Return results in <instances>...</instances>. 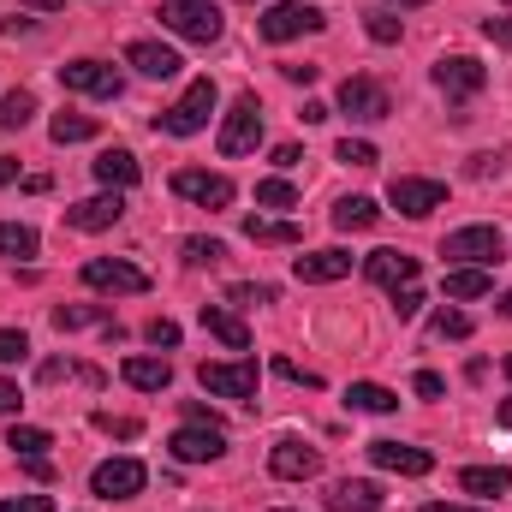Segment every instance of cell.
<instances>
[{"mask_svg": "<svg viewBox=\"0 0 512 512\" xmlns=\"http://www.w3.org/2000/svg\"><path fill=\"white\" fill-rule=\"evenodd\" d=\"M161 30H173V36H185V42H221V30H227V18H221V6L215 0H161Z\"/></svg>", "mask_w": 512, "mask_h": 512, "instance_id": "1", "label": "cell"}, {"mask_svg": "<svg viewBox=\"0 0 512 512\" xmlns=\"http://www.w3.org/2000/svg\"><path fill=\"white\" fill-rule=\"evenodd\" d=\"M215 102H221L215 78H191V90H185L173 108H161V114H155V131H167V137H197V131L209 126Z\"/></svg>", "mask_w": 512, "mask_h": 512, "instance_id": "2", "label": "cell"}, {"mask_svg": "<svg viewBox=\"0 0 512 512\" xmlns=\"http://www.w3.org/2000/svg\"><path fill=\"white\" fill-rule=\"evenodd\" d=\"M441 256L459 268H495L507 256V239H501V227H459V233H447Z\"/></svg>", "mask_w": 512, "mask_h": 512, "instance_id": "3", "label": "cell"}, {"mask_svg": "<svg viewBox=\"0 0 512 512\" xmlns=\"http://www.w3.org/2000/svg\"><path fill=\"white\" fill-rule=\"evenodd\" d=\"M215 143H221V155H251L256 143H262V102H256V90H245V96L227 108Z\"/></svg>", "mask_w": 512, "mask_h": 512, "instance_id": "4", "label": "cell"}, {"mask_svg": "<svg viewBox=\"0 0 512 512\" xmlns=\"http://www.w3.org/2000/svg\"><path fill=\"white\" fill-rule=\"evenodd\" d=\"M256 30H262L268 42H292V36H316V30H328V18H322V6H298V0H286V6H268V12L256 18Z\"/></svg>", "mask_w": 512, "mask_h": 512, "instance_id": "5", "label": "cell"}, {"mask_svg": "<svg viewBox=\"0 0 512 512\" xmlns=\"http://www.w3.org/2000/svg\"><path fill=\"white\" fill-rule=\"evenodd\" d=\"M489 84V66L483 60H471V54H441L435 60V90L447 96V102H465V96H477Z\"/></svg>", "mask_w": 512, "mask_h": 512, "instance_id": "6", "label": "cell"}, {"mask_svg": "<svg viewBox=\"0 0 512 512\" xmlns=\"http://www.w3.org/2000/svg\"><path fill=\"white\" fill-rule=\"evenodd\" d=\"M173 191L185 197V203H197V209H227L239 191H233V179L227 173H209V167H179L173 173Z\"/></svg>", "mask_w": 512, "mask_h": 512, "instance_id": "7", "label": "cell"}, {"mask_svg": "<svg viewBox=\"0 0 512 512\" xmlns=\"http://www.w3.org/2000/svg\"><path fill=\"white\" fill-rule=\"evenodd\" d=\"M84 286L137 298V292H149V274H143L137 262H126V256H90V262H84Z\"/></svg>", "mask_w": 512, "mask_h": 512, "instance_id": "8", "label": "cell"}, {"mask_svg": "<svg viewBox=\"0 0 512 512\" xmlns=\"http://www.w3.org/2000/svg\"><path fill=\"white\" fill-rule=\"evenodd\" d=\"M167 453H173L179 465H215V459L227 453V429H215V423H185V429L167 441Z\"/></svg>", "mask_w": 512, "mask_h": 512, "instance_id": "9", "label": "cell"}, {"mask_svg": "<svg viewBox=\"0 0 512 512\" xmlns=\"http://www.w3.org/2000/svg\"><path fill=\"white\" fill-rule=\"evenodd\" d=\"M197 382L215 399H256V364L233 358V364H197Z\"/></svg>", "mask_w": 512, "mask_h": 512, "instance_id": "10", "label": "cell"}, {"mask_svg": "<svg viewBox=\"0 0 512 512\" xmlns=\"http://www.w3.org/2000/svg\"><path fill=\"white\" fill-rule=\"evenodd\" d=\"M340 114L358 120V126H376V120L393 114V102H387V90L376 78H346V84H340Z\"/></svg>", "mask_w": 512, "mask_h": 512, "instance_id": "11", "label": "cell"}, {"mask_svg": "<svg viewBox=\"0 0 512 512\" xmlns=\"http://www.w3.org/2000/svg\"><path fill=\"white\" fill-rule=\"evenodd\" d=\"M143 483H149V471H143L137 459H102V465L90 471V489H96L102 501H131V495H143Z\"/></svg>", "mask_w": 512, "mask_h": 512, "instance_id": "12", "label": "cell"}, {"mask_svg": "<svg viewBox=\"0 0 512 512\" xmlns=\"http://www.w3.org/2000/svg\"><path fill=\"white\" fill-rule=\"evenodd\" d=\"M60 84L66 90H78V96H102V102H114L126 84H120V72L114 66H102V60H66L60 66Z\"/></svg>", "mask_w": 512, "mask_h": 512, "instance_id": "13", "label": "cell"}, {"mask_svg": "<svg viewBox=\"0 0 512 512\" xmlns=\"http://www.w3.org/2000/svg\"><path fill=\"white\" fill-rule=\"evenodd\" d=\"M387 203H393L399 215L423 221V215H435V209L447 203V185H441V179H393V185H387Z\"/></svg>", "mask_w": 512, "mask_h": 512, "instance_id": "14", "label": "cell"}, {"mask_svg": "<svg viewBox=\"0 0 512 512\" xmlns=\"http://www.w3.org/2000/svg\"><path fill=\"white\" fill-rule=\"evenodd\" d=\"M120 215H126V197H120V191H102V197L72 203V209H66V227H78V233H108Z\"/></svg>", "mask_w": 512, "mask_h": 512, "instance_id": "15", "label": "cell"}, {"mask_svg": "<svg viewBox=\"0 0 512 512\" xmlns=\"http://www.w3.org/2000/svg\"><path fill=\"white\" fill-rule=\"evenodd\" d=\"M268 471H274L280 483H310V477L322 471V453H316V447H304V441H274Z\"/></svg>", "mask_w": 512, "mask_h": 512, "instance_id": "16", "label": "cell"}, {"mask_svg": "<svg viewBox=\"0 0 512 512\" xmlns=\"http://www.w3.org/2000/svg\"><path fill=\"white\" fill-rule=\"evenodd\" d=\"M370 459L382 471H399V477H429L435 471V453L429 447H405V441H370Z\"/></svg>", "mask_w": 512, "mask_h": 512, "instance_id": "17", "label": "cell"}, {"mask_svg": "<svg viewBox=\"0 0 512 512\" xmlns=\"http://www.w3.org/2000/svg\"><path fill=\"white\" fill-rule=\"evenodd\" d=\"M328 512H382V483H364V477H346V483H334L328 495Z\"/></svg>", "mask_w": 512, "mask_h": 512, "instance_id": "18", "label": "cell"}, {"mask_svg": "<svg viewBox=\"0 0 512 512\" xmlns=\"http://www.w3.org/2000/svg\"><path fill=\"white\" fill-rule=\"evenodd\" d=\"M364 274H370L376 286H387V292H399V286H411V280H417V256H405V251H370V256H364Z\"/></svg>", "mask_w": 512, "mask_h": 512, "instance_id": "19", "label": "cell"}, {"mask_svg": "<svg viewBox=\"0 0 512 512\" xmlns=\"http://www.w3.org/2000/svg\"><path fill=\"white\" fill-rule=\"evenodd\" d=\"M292 274L304 280V286H328V280H346L352 274V251H310L292 262Z\"/></svg>", "mask_w": 512, "mask_h": 512, "instance_id": "20", "label": "cell"}, {"mask_svg": "<svg viewBox=\"0 0 512 512\" xmlns=\"http://www.w3.org/2000/svg\"><path fill=\"white\" fill-rule=\"evenodd\" d=\"M126 66H137L143 78H179V54L167 42H126Z\"/></svg>", "mask_w": 512, "mask_h": 512, "instance_id": "21", "label": "cell"}, {"mask_svg": "<svg viewBox=\"0 0 512 512\" xmlns=\"http://www.w3.org/2000/svg\"><path fill=\"white\" fill-rule=\"evenodd\" d=\"M120 376H126V387H137V393H161V387H173V364H167V358L137 352V358L120 364Z\"/></svg>", "mask_w": 512, "mask_h": 512, "instance_id": "22", "label": "cell"}, {"mask_svg": "<svg viewBox=\"0 0 512 512\" xmlns=\"http://www.w3.org/2000/svg\"><path fill=\"white\" fill-rule=\"evenodd\" d=\"M203 328H209L227 352H251V328H245L227 304H203Z\"/></svg>", "mask_w": 512, "mask_h": 512, "instance_id": "23", "label": "cell"}, {"mask_svg": "<svg viewBox=\"0 0 512 512\" xmlns=\"http://www.w3.org/2000/svg\"><path fill=\"white\" fill-rule=\"evenodd\" d=\"M96 179H102L108 191H131V185L143 179V167H137L131 149H102V155H96Z\"/></svg>", "mask_w": 512, "mask_h": 512, "instance_id": "24", "label": "cell"}, {"mask_svg": "<svg viewBox=\"0 0 512 512\" xmlns=\"http://www.w3.org/2000/svg\"><path fill=\"white\" fill-rule=\"evenodd\" d=\"M459 489H465V495H477V501L507 495V489H512V471H507V465H465V471H459Z\"/></svg>", "mask_w": 512, "mask_h": 512, "instance_id": "25", "label": "cell"}, {"mask_svg": "<svg viewBox=\"0 0 512 512\" xmlns=\"http://www.w3.org/2000/svg\"><path fill=\"white\" fill-rule=\"evenodd\" d=\"M376 221H382L376 197H340V203H334V227H340V233H370Z\"/></svg>", "mask_w": 512, "mask_h": 512, "instance_id": "26", "label": "cell"}, {"mask_svg": "<svg viewBox=\"0 0 512 512\" xmlns=\"http://www.w3.org/2000/svg\"><path fill=\"white\" fill-rule=\"evenodd\" d=\"M245 239H251V245H304L298 221H274V215H251V221H245Z\"/></svg>", "mask_w": 512, "mask_h": 512, "instance_id": "27", "label": "cell"}, {"mask_svg": "<svg viewBox=\"0 0 512 512\" xmlns=\"http://www.w3.org/2000/svg\"><path fill=\"white\" fill-rule=\"evenodd\" d=\"M346 405H352V411L382 417V411H393V405H399V393H393V387H382V382H352V387H346Z\"/></svg>", "mask_w": 512, "mask_h": 512, "instance_id": "28", "label": "cell"}, {"mask_svg": "<svg viewBox=\"0 0 512 512\" xmlns=\"http://www.w3.org/2000/svg\"><path fill=\"white\" fill-rule=\"evenodd\" d=\"M96 120H90V114H72V108H66V114H54V126H48V137H54V143H90V137H96Z\"/></svg>", "mask_w": 512, "mask_h": 512, "instance_id": "29", "label": "cell"}, {"mask_svg": "<svg viewBox=\"0 0 512 512\" xmlns=\"http://www.w3.org/2000/svg\"><path fill=\"white\" fill-rule=\"evenodd\" d=\"M489 286V268H447V298H483Z\"/></svg>", "mask_w": 512, "mask_h": 512, "instance_id": "30", "label": "cell"}, {"mask_svg": "<svg viewBox=\"0 0 512 512\" xmlns=\"http://www.w3.org/2000/svg\"><path fill=\"white\" fill-rule=\"evenodd\" d=\"M6 447H12L18 459H42V453H48L54 441H48V429H30V423H12V429H6Z\"/></svg>", "mask_w": 512, "mask_h": 512, "instance_id": "31", "label": "cell"}, {"mask_svg": "<svg viewBox=\"0 0 512 512\" xmlns=\"http://www.w3.org/2000/svg\"><path fill=\"white\" fill-rule=\"evenodd\" d=\"M30 114H36V96H30V90L0 96V131H24L30 126Z\"/></svg>", "mask_w": 512, "mask_h": 512, "instance_id": "32", "label": "cell"}, {"mask_svg": "<svg viewBox=\"0 0 512 512\" xmlns=\"http://www.w3.org/2000/svg\"><path fill=\"white\" fill-rule=\"evenodd\" d=\"M90 322H108V310H102V304H60V310H54V328H60V334L90 328Z\"/></svg>", "mask_w": 512, "mask_h": 512, "instance_id": "33", "label": "cell"}, {"mask_svg": "<svg viewBox=\"0 0 512 512\" xmlns=\"http://www.w3.org/2000/svg\"><path fill=\"white\" fill-rule=\"evenodd\" d=\"M0 256H36V233L24 227V221H0Z\"/></svg>", "mask_w": 512, "mask_h": 512, "instance_id": "34", "label": "cell"}, {"mask_svg": "<svg viewBox=\"0 0 512 512\" xmlns=\"http://www.w3.org/2000/svg\"><path fill=\"white\" fill-rule=\"evenodd\" d=\"M429 334L435 340H471V316L465 310H435L429 316Z\"/></svg>", "mask_w": 512, "mask_h": 512, "instance_id": "35", "label": "cell"}, {"mask_svg": "<svg viewBox=\"0 0 512 512\" xmlns=\"http://www.w3.org/2000/svg\"><path fill=\"white\" fill-rule=\"evenodd\" d=\"M334 161H346V167H376L382 155H376V143H364V137H340V143H334Z\"/></svg>", "mask_w": 512, "mask_h": 512, "instance_id": "36", "label": "cell"}, {"mask_svg": "<svg viewBox=\"0 0 512 512\" xmlns=\"http://www.w3.org/2000/svg\"><path fill=\"white\" fill-rule=\"evenodd\" d=\"M256 203H262V209H292L298 191H292L286 179H262V185H256Z\"/></svg>", "mask_w": 512, "mask_h": 512, "instance_id": "37", "label": "cell"}, {"mask_svg": "<svg viewBox=\"0 0 512 512\" xmlns=\"http://www.w3.org/2000/svg\"><path fill=\"white\" fill-rule=\"evenodd\" d=\"M227 298H233L239 310H256V304H274V286H256V280H245V286H233Z\"/></svg>", "mask_w": 512, "mask_h": 512, "instance_id": "38", "label": "cell"}, {"mask_svg": "<svg viewBox=\"0 0 512 512\" xmlns=\"http://www.w3.org/2000/svg\"><path fill=\"white\" fill-rule=\"evenodd\" d=\"M30 358V340L18 328H0V364H24Z\"/></svg>", "mask_w": 512, "mask_h": 512, "instance_id": "39", "label": "cell"}, {"mask_svg": "<svg viewBox=\"0 0 512 512\" xmlns=\"http://www.w3.org/2000/svg\"><path fill=\"white\" fill-rule=\"evenodd\" d=\"M364 30H370L376 42H399V18H393V12H364Z\"/></svg>", "mask_w": 512, "mask_h": 512, "instance_id": "40", "label": "cell"}, {"mask_svg": "<svg viewBox=\"0 0 512 512\" xmlns=\"http://www.w3.org/2000/svg\"><path fill=\"white\" fill-rule=\"evenodd\" d=\"M417 310H423V292H417V280H411V286H399V292H393V316H399V322H411Z\"/></svg>", "mask_w": 512, "mask_h": 512, "instance_id": "41", "label": "cell"}, {"mask_svg": "<svg viewBox=\"0 0 512 512\" xmlns=\"http://www.w3.org/2000/svg\"><path fill=\"white\" fill-rule=\"evenodd\" d=\"M227 245L221 239H185V262H221Z\"/></svg>", "mask_w": 512, "mask_h": 512, "instance_id": "42", "label": "cell"}, {"mask_svg": "<svg viewBox=\"0 0 512 512\" xmlns=\"http://www.w3.org/2000/svg\"><path fill=\"white\" fill-rule=\"evenodd\" d=\"M274 376H286V382H304V387H322L316 370H304V364H292V358H274Z\"/></svg>", "mask_w": 512, "mask_h": 512, "instance_id": "43", "label": "cell"}, {"mask_svg": "<svg viewBox=\"0 0 512 512\" xmlns=\"http://www.w3.org/2000/svg\"><path fill=\"white\" fill-rule=\"evenodd\" d=\"M143 340H149V346H179V328H173L167 316H155V322L143 328Z\"/></svg>", "mask_w": 512, "mask_h": 512, "instance_id": "44", "label": "cell"}, {"mask_svg": "<svg viewBox=\"0 0 512 512\" xmlns=\"http://www.w3.org/2000/svg\"><path fill=\"white\" fill-rule=\"evenodd\" d=\"M483 36H489L495 48H512V12H501V18H483Z\"/></svg>", "mask_w": 512, "mask_h": 512, "instance_id": "45", "label": "cell"}, {"mask_svg": "<svg viewBox=\"0 0 512 512\" xmlns=\"http://www.w3.org/2000/svg\"><path fill=\"white\" fill-rule=\"evenodd\" d=\"M0 512H54L48 495H24V501H0Z\"/></svg>", "mask_w": 512, "mask_h": 512, "instance_id": "46", "label": "cell"}, {"mask_svg": "<svg viewBox=\"0 0 512 512\" xmlns=\"http://www.w3.org/2000/svg\"><path fill=\"white\" fill-rule=\"evenodd\" d=\"M185 423H215L221 429V411H209L203 399H185Z\"/></svg>", "mask_w": 512, "mask_h": 512, "instance_id": "47", "label": "cell"}, {"mask_svg": "<svg viewBox=\"0 0 512 512\" xmlns=\"http://www.w3.org/2000/svg\"><path fill=\"white\" fill-rule=\"evenodd\" d=\"M417 393H423V399H441V393H447V382H441V376H435V370H417Z\"/></svg>", "mask_w": 512, "mask_h": 512, "instance_id": "48", "label": "cell"}, {"mask_svg": "<svg viewBox=\"0 0 512 512\" xmlns=\"http://www.w3.org/2000/svg\"><path fill=\"white\" fill-rule=\"evenodd\" d=\"M18 405H24V393H18V382H6V376H0V417H12Z\"/></svg>", "mask_w": 512, "mask_h": 512, "instance_id": "49", "label": "cell"}, {"mask_svg": "<svg viewBox=\"0 0 512 512\" xmlns=\"http://www.w3.org/2000/svg\"><path fill=\"white\" fill-rule=\"evenodd\" d=\"M316 72H322V66H280L286 84H316Z\"/></svg>", "mask_w": 512, "mask_h": 512, "instance_id": "50", "label": "cell"}, {"mask_svg": "<svg viewBox=\"0 0 512 512\" xmlns=\"http://www.w3.org/2000/svg\"><path fill=\"white\" fill-rule=\"evenodd\" d=\"M298 161H304V149H298V143H280V149H274V167H298Z\"/></svg>", "mask_w": 512, "mask_h": 512, "instance_id": "51", "label": "cell"}, {"mask_svg": "<svg viewBox=\"0 0 512 512\" xmlns=\"http://www.w3.org/2000/svg\"><path fill=\"white\" fill-rule=\"evenodd\" d=\"M36 376H42V382H60V376H72V364H66V358H48Z\"/></svg>", "mask_w": 512, "mask_h": 512, "instance_id": "52", "label": "cell"}, {"mask_svg": "<svg viewBox=\"0 0 512 512\" xmlns=\"http://www.w3.org/2000/svg\"><path fill=\"white\" fill-rule=\"evenodd\" d=\"M298 120H304V126H322V120H328V108H322V102H304V108H298Z\"/></svg>", "mask_w": 512, "mask_h": 512, "instance_id": "53", "label": "cell"}, {"mask_svg": "<svg viewBox=\"0 0 512 512\" xmlns=\"http://www.w3.org/2000/svg\"><path fill=\"white\" fill-rule=\"evenodd\" d=\"M24 471H30L36 483H48V477H54V465H48V453H42V459H24Z\"/></svg>", "mask_w": 512, "mask_h": 512, "instance_id": "54", "label": "cell"}, {"mask_svg": "<svg viewBox=\"0 0 512 512\" xmlns=\"http://www.w3.org/2000/svg\"><path fill=\"white\" fill-rule=\"evenodd\" d=\"M24 6H30V12H60L66 0H24Z\"/></svg>", "mask_w": 512, "mask_h": 512, "instance_id": "55", "label": "cell"}, {"mask_svg": "<svg viewBox=\"0 0 512 512\" xmlns=\"http://www.w3.org/2000/svg\"><path fill=\"white\" fill-rule=\"evenodd\" d=\"M12 179H18V161H6V155H0V185H12Z\"/></svg>", "mask_w": 512, "mask_h": 512, "instance_id": "56", "label": "cell"}, {"mask_svg": "<svg viewBox=\"0 0 512 512\" xmlns=\"http://www.w3.org/2000/svg\"><path fill=\"white\" fill-rule=\"evenodd\" d=\"M423 512H477V507H453V501H429Z\"/></svg>", "mask_w": 512, "mask_h": 512, "instance_id": "57", "label": "cell"}, {"mask_svg": "<svg viewBox=\"0 0 512 512\" xmlns=\"http://www.w3.org/2000/svg\"><path fill=\"white\" fill-rule=\"evenodd\" d=\"M495 417H501V423L512 429V399H501V411H495Z\"/></svg>", "mask_w": 512, "mask_h": 512, "instance_id": "58", "label": "cell"}, {"mask_svg": "<svg viewBox=\"0 0 512 512\" xmlns=\"http://www.w3.org/2000/svg\"><path fill=\"white\" fill-rule=\"evenodd\" d=\"M501 316H507V322H512V292H507V298H501Z\"/></svg>", "mask_w": 512, "mask_h": 512, "instance_id": "59", "label": "cell"}, {"mask_svg": "<svg viewBox=\"0 0 512 512\" xmlns=\"http://www.w3.org/2000/svg\"><path fill=\"white\" fill-rule=\"evenodd\" d=\"M387 6H429V0H387Z\"/></svg>", "mask_w": 512, "mask_h": 512, "instance_id": "60", "label": "cell"}, {"mask_svg": "<svg viewBox=\"0 0 512 512\" xmlns=\"http://www.w3.org/2000/svg\"><path fill=\"white\" fill-rule=\"evenodd\" d=\"M507 376H512V358H507Z\"/></svg>", "mask_w": 512, "mask_h": 512, "instance_id": "61", "label": "cell"}, {"mask_svg": "<svg viewBox=\"0 0 512 512\" xmlns=\"http://www.w3.org/2000/svg\"><path fill=\"white\" fill-rule=\"evenodd\" d=\"M245 6H256V0H245Z\"/></svg>", "mask_w": 512, "mask_h": 512, "instance_id": "62", "label": "cell"}, {"mask_svg": "<svg viewBox=\"0 0 512 512\" xmlns=\"http://www.w3.org/2000/svg\"><path fill=\"white\" fill-rule=\"evenodd\" d=\"M280 512H286V507H280Z\"/></svg>", "mask_w": 512, "mask_h": 512, "instance_id": "63", "label": "cell"}]
</instances>
